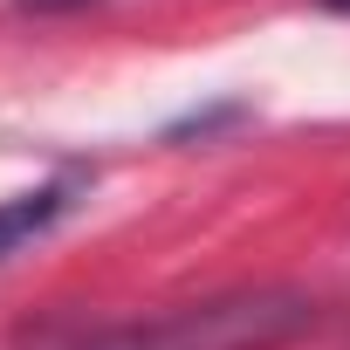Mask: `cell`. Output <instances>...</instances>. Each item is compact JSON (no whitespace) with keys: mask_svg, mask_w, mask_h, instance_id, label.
I'll use <instances>...</instances> for the list:
<instances>
[{"mask_svg":"<svg viewBox=\"0 0 350 350\" xmlns=\"http://www.w3.org/2000/svg\"><path fill=\"white\" fill-rule=\"evenodd\" d=\"M329 8H336V14H350V0H329Z\"/></svg>","mask_w":350,"mask_h":350,"instance_id":"4","label":"cell"},{"mask_svg":"<svg viewBox=\"0 0 350 350\" xmlns=\"http://www.w3.org/2000/svg\"><path fill=\"white\" fill-rule=\"evenodd\" d=\"M21 8H35V14H69V8H90V0H21Z\"/></svg>","mask_w":350,"mask_h":350,"instance_id":"3","label":"cell"},{"mask_svg":"<svg viewBox=\"0 0 350 350\" xmlns=\"http://www.w3.org/2000/svg\"><path fill=\"white\" fill-rule=\"evenodd\" d=\"M76 193H83V172H62V179H49V186H35V193L0 200V261L21 254L35 234H49V227L76 206Z\"/></svg>","mask_w":350,"mask_h":350,"instance_id":"2","label":"cell"},{"mask_svg":"<svg viewBox=\"0 0 350 350\" xmlns=\"http://www.w3.org/2000/svg\"><path fill=\"white\" fill-rule=\"evenodd\" d=\"M309 323H316V302L302 288H234L144 323L90 329L76 350H282Z\"/></svg>","mask_w":350,"mask_h":350,"instance_id":"1","label":"cell"}]
</instances>
